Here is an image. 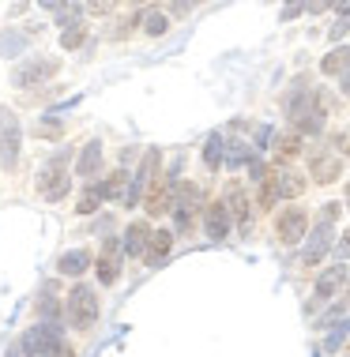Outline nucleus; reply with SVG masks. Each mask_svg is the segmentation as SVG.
<instances>
[{
    "label": "nucleus",
    "mask_w": 350,
    "mask_h": 357,
    "mask_svg": "<svg viewBox=\"0 0 350 357\" xmlns=\"http://www.w3.org/2000/svg\"><path fill=\"white\" fill-rule=\"evenodd\" d=\"M305 226H309V218H305V211L301 207H290L279 215V226H275V234L283 245H298L301 237H305Z\"/></svg>",
    "instance_id": "7"
},
{
    "label": "nucleus",
    "mask_w": 350,
    "mask_h": 357,
    "mask_svg": "<svg viewBox=\"0 0 350 357\" xmlns=\"http://www.w3.org/2000/svg\"><path fill=\"white\" fill-rule=\"evenodd\" d=\"M19 147H23V124L8 105H0V166L4 169H15Z\"/></svg>",
    "instance_id": "3"
},
{
    "label": "nucleus",
    "mask_w": 350,
    "mask_h": 357,
    "mask_svg": "<svg viewBox=\"0 0 350 357\" xmlns=\"http://www.w3.org/2000/svg\"><path fill=\"white\" fill-rule=\"evenodd\" d=\"M53 357H75V350H72V346H64V342H61V346H57V354H53Z\"/></svg>",
    "instance_id": "42"
},
{
    "label": "nucleus",
    "mask_w": 350,
    "mask_h": 357,
    "mask_svg": "<svg viewBox=\"0 0 350 357\" xmlns=\"http://www.w3.org/2000/svg\"><path fill=\"white\" fill-rule=\"evenodd\" d=\"M147 215L154 218V215H162V211H170V185H154L151 192H147Z\"/></svg>",
    "instance_id": "21"
},
{
    "label": "nucleus",
    "mask_w": 350,
    "mask_h": 357,
    "mask_svg": "<svg viewBox=\"0 0 350 357\" xmlns=\"http://www.w3.org/2000/svg\"><path fill=\"white\" fill-rule=\"evenodd\" d=\"M38 312L45 316V324H57V320H61V301H53V294H50V289H45V294H42V301H38Z\"/></svg>",
    "instance_id": "26"
},
{
    "label": "nucleus",
    "mask_w": 350,
    "mask_h": 357,
    "mask_svg": "<svg viewBox=\"0 0 350 357\" xmlns=\"http://www.w3.org/2000/svg\"><path fill=\"white\" fill-rule=\"evenodd\" d=\"M38 4H42V8H64L68 0H38Z\"/></svg>",
    "instance_id": "43"
},
{
    "label": "nucleus",
    "mask_w": 350,
    "mask_h": 357,
    "mask_svg": "<svg viewBox=\"0 0 350 357\" xmlns=\"http://www.w3.org/2000/svg\"><path fill=\"white\" fill-rule=\"evenodd\" d=\"M275 185H279V196H290V199L305 192V181H301L298 173H286V169H283V173H275Z\"/></svg>",
    "instance_id": "23"
},
{
    "label": "nucleus",
    "mask_w": 350,
    "mask_h": 357,
    "mask_svg": "<svg viewBox=\"0 0 350 357\" xmlns=\"http://www.w3.org/2000/svg\"><path fill=\"white\" fill-rule=\"evenodd\" d=\"M147 241H151L147 222H132L129 234H124V252H129V256H143V252H147Z\"/></svg>",
    "instance_id": "17"
},
{
    "label": "nucleus",
    "mask_w": 350,
    "mask_h": 357,
    "mask_svg": "<svg viewBox=\"0 0 350 357\" xmlns=\"http://www.w3.org/2000/svg\"><path fill=\"white\" fill-rule=\"evenodd\" d=\"M222 207H226V215H230V218H238L241 226L249 229V199H245V192H241L238 185H230V188H226V199H222Z\"/></svg>",
    "instance_id": "15"
},
{
    "label": "nucleus",
    "mask_w": 350,
    "mask_h": 357,
    "mask_svg": "<svg viewBox=\"0 0 350 357\" xmlns=\"http://www.w3.org/2000/svg\"><path fill=\"white\" fill-rule=\"evenodd\" d=\"M332 4H335L339 19H350V0H332Z\"/></svg>",
    "instance_id": "41"
},
{
    "label": "nucleus",
    "mask_w": 350,
    "mask_h": 357,
    "mask_svg": "<svg viewBox=\"0 0 350 357\" xmlns=\"http://www.w3.org/2000/svg\"><path fill=\"white\" fill-rule=\"evenodd\" d=\"M80 15H83V8H68V12H64L61 19H57V23H64V26H68V23H75Z\"/></svg>",
    "instance_id": "38"
},
{
    "label": "nucleus",
    "mask_w": 350,
    "mask_h": 357,
    "mask_svg": "<svg viewBox=\"0 0 350 357\" xmlns=\"http://www.w3.org/2000/svg\"><path fill=\"white\" fill-rule=\"evenodd\" d=\"M328 4H332V0H305V8H309V12H313V15H320V12H324V8Z\"/></svg>",
    "instance_id": "40"
},
{
    "label": "nucleus",
    "mask_w": 350,
    "mask_h": 357,
    "mask_svg": "<svg viewBox=\"0 0 350 357\" xmlns=\"http://www.w3.org/2000/svg\"><path fill=\"white\" fill-rule=\"evenodd\" d=\"M121 248L124 245H117V241H105L102 259H99V282L102 286H113L117 282V271H121Z\"/></svg>",
    "instance_id": "10"
},
{
    "label": "nucleus",
    "mask_w": 350,
    "mask_h": 357,
    "mask_svg": "<svg viewBox=\"0 0 350 357\" xmlns=\"http://www.w3.org/2000/svg\"><path fill=\"white\" fill-rule=\"evenodd\" d=\"M271 136H275V132H271L268 124H260V128H256V151H264L268 143H271Z\"/></svg>",
    "instance_id": "35"
},
{
    "label": "nucleus",
    "mask_w": 350,
    "mask_h": 357,
    "mask_svg": "<svg viewBox=\"0 0 350 357\" xmlns=\"http://www.w3.org/2000/svg\"><path fill=\"white\" fill-rule=\"evenodd\" d=\"M252 154H249V147L245 143H230V151H226V162L230 166H241V162H249Z\"/></svg>",
    "instance_id": "31"
},
{
    "label": "nucleus",
    "mask_w": 350,
    "mask_h": 357,
    "mask_svg": "<svg viewBox=\"0 0 350 357\" xmlns=\"http://www.w3.org/2000/svg\"><path fill=\"white\" fill-rule=\"evenodd\" d=\"M339 218V204H324V211H320V222H335Z\"/></svg>",
    "instance_id": "37"
},
{
    "label": "nucleus",
    "mask_w": 350,
    "mask_h": 357,
    "mask_svg": "<svg viewBox=\"0 0 350 357\" xmlns=\"http://www.w3.org/2000/svg\"><path fill=\"white\" fill-rule=\"evenodd\" d=\"M332 237H335V229H332V222H320V226L309 234V245H305V252H301V259H305V267H316L320 259H324V252L332 248Z\"/></svg>",
    "instance_id": "8"
},
{
    "label": "nucleus",
    "mask_w": 350,
    "mask_h": 357,
    "mask_svg": "<svg viewBox=\"0 0 350 357\" xmlns=\"http://www.w3.org/2000/svg\"><path fill=\"white\" fill-rule=\"evenodd\" d=\"M99 204H102V192H99V188H87L75 211H80V215H91V211H99Z\"/></svg>",
    "instance_id": "28"
},
{
    "label": "nucleus",
    "mask_w": 350,
    "mask_h": 357,
    "mask_svg": "<svg viewBox=\"0 0 350 357\" xmlns=\"http://www.w3.org/2000/svg\"><path fill=\"white\" fill-rule=\"evenodd\" d=\"M64 342L61 335V324H38V327H27V335L19 339V350L15 354H27V357H53L57 346Z\"/></svg>",
    "instance_id": "1"
},
{
    "label": "nucleus",
    "mask_w": 350,
    "mask_h": 357,
    "mask_svg": "<svg viewBox=\"0 0 350 357\" xmlns=\"http://www.w3.org/2000/svg\"><path fill=\"white\" fill-rule=\"evenodd\" d=\"M200 188L196 185H177V199H173V207H177V234L192 226V215L200 211Z\"/></svg>",
    "instance_id": "6"
},
{
    "label": "nucleus",
    "mask_w": 350,
    "mask_h": 357,
    "mask_svg": "<svg viewBox=\"0 0 350 357\" xmlns=\"http://www.w3.org/2000/svg\"><path fill=\"white\" fill-rule=\"evenodd\" d=\"M347 31H350V19H339L332 31H328V38H332V42H339V38H347Z\"/></svg>",
    "instance_id": "36"
},
{
    "label": "nucleus",
    "mask_w": 350,
    "mask_h": 357,
    "mask_svg": "<svg viewBox=\"0 0 350 357\" xmlns=\"http://www.w3.org/2000/svg\"><path fill=\"white\" fill-rule=\"evenodd\" d=\"M27 50V34L15 31V26H8V31H0V56H19Z\"/></svg>",
    "instance_id": "20"
},
{
    "label": "nucleus",
    "mask_w": 350,
    "mask_h": 357,
    "mask_svg": "<svg viewBox=\"0 0 350 357\" xmlns=\"http://www.w3.org/2000/svg\"><path fill=\"white\" fill-rule=\"evenodd\" d=\"M166 26H170V19L162 12H147V15H143V31H147L151 38H162V34H166Z\"/></svg>",
    "instance_id": "25"
},
{
    "label": "nucleus",
    "mask_w": 350,
    "mask_h": 357,
    "mask_svg": "<svg viewBox=\"0 0 350 357\" xmlns=\"http://www.w3.org/2000/svg\"><path fill=\"white\" fill-rule=\"evenodd\" d=\"M124 185H129V173H124V169H117L113 177H105L102 185H94V188L102 192V199H117V196H124Z\"/></svg>",
    "instance_id": "22"
},
{
    "label": "nucleus",
    "mask_w": 350,
    "mask_h": 357,
    "mask_svg": "<svg viewBox=\"0 0 350 357\" xmlns=\"http://www.w3.org/2000/svg\"><path fill=\"white\" fill-rule=\"evenodd\" d=\"M75 173H80V177H99V173H102V143H99V139H91V143L80 151Z\"/></svg>",
    "instance_id": "11"
},
{
    "label": "nucleus",
    "mask_w": 350,
    "mask_h": 357,
    "mask_svg": "<svg viewBox=\"0 0 350 357\" xmlns=\"http://www.w3.org/2000/svg\"><path fill=\"white\" fill-rule=\"evenodd\" d=\"M343 91L350 94V72H347V79H343Z\"/></svg>",
    "instance_id": "44"
},
{
    "label": "nucleus",
    "mask_w": 350,
    "mask_h": 357,
    "mask_svg": "<svg viewBox=\"0 0 350 357\" xmlns=\"http://www.w3.org/2000/svg\"><path fill=\"white\" fill-rule=\"evenodd\" d=\"M347 282V267H328L324 275L316 278V301H328V297H335V289Z\"/></svg>",
    "instance_id": "14"
},
{
    "label": "nucleus",
    "mask_w": 350,
    "mask_h": 357,
    "mask_svg": "<svg viewBox=\"0 0 350 357\" xmlns=\"http://www.w3.org/2000/svg\"><path fill=\"white\" fill-rule=\"evenodd\" d=\"M335 147L343 151V154H350V128H347V132H339V136H335Z\"/></svg>",
    "instance_id": "39"
},
{
    "label": "nucleus",
    "mask_w": 350,
    "mask_h": 357,
    "mask_svg": "<svg viewBox=\"0 0 350 357\" xmlns=\"http://www.w3.org/2000/svg\"><path fill=\"white\" fill-rule=\"evenodd\" d=\"M57 72H61V64H57L53 56H34V61L19 64L12 72V83L15 86H42V83H50Z\"/></svg>",
    "instance_id": "4"
},
{
    "label": "nucleus",
    "mask_w": 350,
    "mask_h": 357,
    "mask_svg": "<svg viewBox=\"0 0 350 357\" xmlns=\"http://www.w3.org/2000/svg\"><path fill=\"white\" fill-rule=\"evenodd\" d=\"M170 248H173V234H166V229H159V234H151V241H147V252H143V259H147V264H162Z\"/></svg>",
    "instance_id": "18"
},
{
    "label": "nucleus",
    "mask_w": 350,
    "mask_h": 357,
    "mask_svg": "<svg viewBox=\"0 0 350 357\" xmlns=\"http://www.w3.org/2000/svg\"><path fill=\"white\" fill-rule=\"evenodd\" d=\"M68 185H72V181H68L61 162H50V166L42 169V177H38V188H42V196L50 199V204H57V199L68 196Z\"/></svg>",
    "instance_id": "5"
},
{
    "label": "nucleus",
    "mask_w": 350,
    "mask_h": 357,
    "mask_svg": "<svg viewBox=\"0 0 350 357\" xmlns=\"http://www.w3.org/2000/svg\"><path fill=\"white\" fill-rule=\"evenodd\" d=\"M275 199H279V185H275V173H268V177H264V188H260V204L271 207Z\"/></svg>",
    "instance_id": "29"
},
{
    "label": "nucleus",
    "mask_w": 350,
    "mask_h": 357,
    "mask_svg": "<svg viewBox=\"0 0 350 357\" xmlns=\"http://www.w3.org/2000/svg\"><path fill=\"white\" fill-rule=\"evenodd\" d=\"M347 335H350V320H339V324L332 327V335L324 339V350H328V354H332V350H339V342H343Z\"/></svg>",
    "instance_id": "27"
},
{
    "label": "nucleus",
    "mask_w": 350,
    "mask_h": 357,
    "mask_svg": "<svg viewBox=\"0 0 350 357\" xmlns=\"http://www.w3.org/2000/svg\"><path fill=\"white\" fill-rule=\"evenodd\" d=\"M203 229H207L211 241H222V237H226V229H230L226 207H222V204H211L207 211H203Z\"/></svg>",
    "instance_id": "12"
},
{
    "label": "nucleus",
    "mask_w": 350,
    "mask_h": 357,
    "mask_svg": "<svg viewBox=\"0 0 350 357\" xmlns=\"http://www.w3.org/2000/svg\"><path fill=\"white\" fill-rule=\"evenodd\" d=\"M335 256H339V259H350V229H347V234H339V241H335Z\"/></svg>",
    "instance_id": "34"
},
{
    "label": "nucleus",
    "mask_w": 350,
    "mask_h": 357,
    "mask_svg": "<svg viewBox=\"0 0 350 357\" xmlns=\"http://www.w3.org/2000/svg\"><path fill=\"white\" fill-rule=\"evenodd\" d=\"M339 173H343V166H339V154H316V158H313V181H320V185H332V181H339Z\"/></svg>",
    "instance_id": "13"
},
{
    "label": "nucleus",
    "mask_w": 350,
    "mask_h": 357,
    "mask_svg": "<svg viewBox=\"0 0 350 357\" xmlns=\"http://www.w3.org/2000/svg\"><path fill=\"white\" fill-rule=\"evenodd\" d=\"M83 38H87V26H72V31L61 34V45H64V50H80Z\"/></svg>",
    "instance_id": "30"
},
{
    "label": "nucleus",
    "mask_w": 350,
    "mask_h": 357,
    "mask_svg": "<svg viewBox=\"0 0 350 357\" xmlns=\"http://www.w3.org/2000/svg\"><path fill=\"white\" fill-rule=\"evenodd\" d=\"M320 72L324 75H339V72H350V50L347 45H339V50H332L320 61Z\"/></svg>",
    "instance_id": "19"
},
{
    "label": "nucleus",
    "mask_w": 350,
    "mask_h": 357,
    "mask_svg": "<svg viewBox=\"0 0 350 357\" xmlns=\"http://www.w3.org/2000/svg\"><path fill=\"white\" fill-rule=\"evenodd\" d=\"M87 267H91V252H87V248H72V252H64L61 259H57V271L61 275H83Z\"/></svg>",
    "instance_id": "16"
},
{
    "label": "nucleus",
    "mask_w": 350,
    "mask_h": 357,
    "mask_svg": "<svg viewBox=\"0 0 350 357\" xmlns=\"http://www.w3.org/2000/svg\"><path fill=\"white\" fill-rule=\"evenodd\" d=\"M99 294H94L91 286H72V294H68V320L72 327H80V331H91L94 320H99Z\"/></svg>",
    "instance_id": "2"
},
{
    "label": "nucleus",
    "mask_w": 350,
    "mask_h": 357,
    "mask_svg": "<svg viewBox=\"0 0 350 357\" xmlns=\"http://www.w3.org/2000/svg\"><path fill=\"white\" fill-rule=\"evenodd\" d=\"M203 162H207V169H219V162H222V136L219 132H211L207 143H203Z\"/></svg>",
    "instance_id": "24"
},
{
    "label": "nucleus",
    "mask_w": 350,
    "mask_h": 357,
    "mask_svg": "<svg viewBox=\"0 0 350 357\" xmlns=\"http://www.w3.org/2000/svg\"><path fill=\"white\" fill-rule=\"evenodd\" d=\"M301 12H305V0H286V4H283V23H290V19H298Z\"/></svg>",
    "instance_id": "33"
},
{
    "label": "nucleus",
    "mask_w": 350,
    "mask_h": 357,
    "mask_svg": "<svg viewBox=\"0 0 350 357\" xmlns=\"http://www.w3.org/2000/svg\"><path fill=\"white\" fill-rule=\"evenodd\" d=\"M298 151H301V139L298 136H283V139H279V154H283V158H294Z\"/></svg>",
    "instance_id": "32"
},
{
    "label": "nucleus",
    "mask_w": 350,
    "mask_h": 357,
    "mask_svg": "<svg viewBox=\"0 0 350 357\" xmlns=\"http://www.w3.org/2000/svg\"><path fill=\"white\" fill-rule=\"evenodd\" d=\"M154 169H159V151L151 147L147 154H143V166H140V173L132 177V188H129V196H124V199H129V207H136V204H140V192H143V188H147L151 181H154Z\"/></svg>",
    "instance_id": "9"
}]
</instances>
